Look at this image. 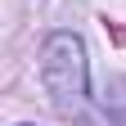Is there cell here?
I'll use <instances>...</instances> for the list:
<instances>
[{
    "label": "cell",
    "instance_id": "obj_1",
    "mask_svg": "<svg viewBox=\"0 0 126 126\" xmlns=\"http://www.w3.org/2000/svg\"><path fill=\"white\" fill-rule=\"evenodd\" d=\"M41 81L63 117H77L90 94V63H86V41L72 32H54L41 50Z\"/></svg>",
    "mask_w": 126,
    "mask_h": 126
}]
</instances>
